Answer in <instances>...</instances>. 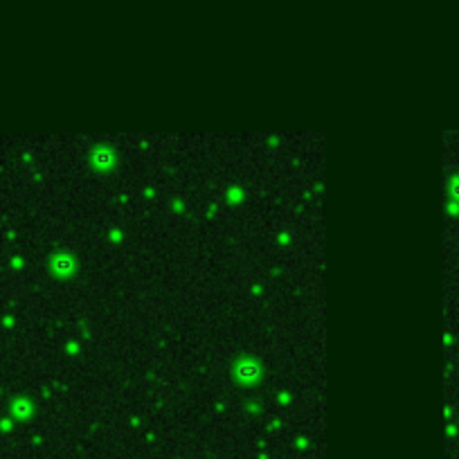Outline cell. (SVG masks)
I'll return each instance as SVG.
<instances>
[{"label":"cell","mask_w":459,"mask_h":459,"mask_svg":"<svg viewBox=\"0 0 459 459\" xmlns=\"http://www.w3.org/2000/svg\"><path fill=\"white\" fill-rule=\"evenodd\" d=\"M455 194H457V196H459V183H457V185H455Z\"/></svg>","instance_id":"1"}]
</instances>
